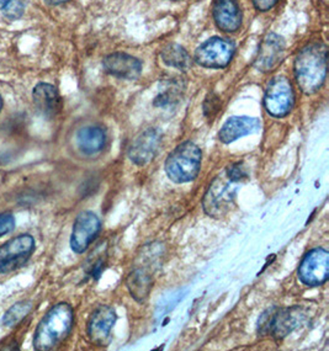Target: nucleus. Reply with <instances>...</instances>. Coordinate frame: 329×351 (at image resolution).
Listing matches in <instances>:
<instances>
[{"mask_svg": "<svg viewBox=\"0 0 329 351\" xmlns=\"http://www.w3.org/2000/svg\"><path fill=\"white\" fill-rule=\"evenodd\" d=\"M126 285L137 302H145L152 290V274L146 267H137L128 274Z\"/></svg>", "mask_w": 329, "mask_h": 351, "instance_id": "nucleus-19", "label": "nucleus"}, {"mask_svg": "<svg viewBox=\"0 0 329 351\" xmlns=\"http://www.w3.org/2000/svg\"><path fill=\"white\" fill-rule=\"evenodd\" d=\"M116 313L109 306H100L93 312L88 322V335L93 343L104 346L115 324Z\"/></svg>", "mask_w": 329, "mask_h": 351, "instance_id": "nucleus-13", "label": "nucleus"}, {"mask_svg": "<svg viewBox=\"0 0 329 351\" xmlns=\"http://www.w3.org/2000/svg\"><path fill=\"white\" fill-rule=\"evenodd\" d=\"M327 74V46L311 43L300 51L295 61V75L300 89L313 94L321 89Z\"/></svg>", "mask_w": 329, "mask_h": 351, "instance_id": "nucleus-2", "label": "nucleus"}, {"mask_svg": "<svg viewBox=\"0 0 329 351\" xmlns=\"http://www.w3.org/2000/svg\"><path fill=\"white\" fill-rule=\"evenodd\" d=\"M214 18L219 30L234 32L242 24L238 0H214Z\"/></svg>", "mask_w": 329, "mask_h": 351, "instance_id": "nucleus-16", "label": "nucleus"}, {"mask_svg": "<svg viewBox=\"0 0 329 351\" xmlns=\"http://www.w3.org/2000/svg\"><path fill=\"white\" fill-rule=\"evenodd\" d=\"M185 84L180 78H169L162 83L158 95L154 99V105L159 108L173 106L180 101L183 97Z\"/></svg>", "mask_w": 329, "mask_h": 351, "instance_id": "nucleus-20", "label": "nucleus"}, {"mask_svg": "<svg viewBox=\"0 0 329 351\" xmlns=\"http://www.w3.org/2000/svg\"><path fill=\"white\" fill-rule=\"evenodd\" d=\"M279 0H253L254 5L259 12H268L273 9Z\"/></svg>", "mask_w": 329, "mask_h": 351, "instance_id": "nucleus-27", "label": "nucleus"}, {"mask_svg": "<svg viewBox=\"0 0 329 351\" xmlns=\"http://www.w3.org/2000/svg\"><path fill=\"white\" fill-rule=\"evenodd\" d=\"M0 12L9 20H18L24 15L25 0H0Z\"/></svg>", "mask_w": 329, "mask_h": 351, "instance_id": "nucleus-23", "label": "nucleus"}, {"mask_svg": "<svg viewBox=\"0 0 329 351\" xmlns=\"http://www.w3.org/2000/svg\"><path fill=\"white\" fill-rule=\"evenodd\" d=\"M304 315L299 308H271L259 319V333L282 339L299 327Z\"/></svg>", "mask_w": 329, "mask_h": 351, "instance_id": "nucleus-4", "label": "nucleus"}, {"mask_svg": "<svg viewBox=\"0 0 329 351\" xmlns=\"http://www.w3.org/2000/svg\"><path fill=\"white\" fill-rule=\"evenodd\" d=\"M260 128V121L256 117L248 116H236L225 122L219 131V137L223 143H231L241 137L254 134Z\"/></svg>", "mask_w": 329, "mask_h": 351, "instance_id": "nucleus-17", "label": "nucleus"}, {"mask_svg": "<svg viewBox=\"0 0 329 351\" xmlns=\"http://www.w3.org/2000/svg\"><path fill=\"white\" fill-rule=\"evenodd\" d=\"M35 239L30 234H20L0 247V274H9L25 265L35 252Z\"/></svg>", "mask_w": 329, "mask_h": 351, "instance_id": "nucleus-5", "label": "nucleus"}, {"mask_svg": "<svg viewBox=\"0 0 329 351\" xmlns=\"http://www.w3.org/2000/svg\"><path fill=\"white\" fill-rule=\"evenodd\" d=\"M101 228L100 219L95 213L90 211L82 212L75 218L73 230L71 236V248L77 254L84 253Z\"/></svg>", "mask_w": 329, "mask_h": 351, "instance_id": "nucleus-10", "label": "nucleus"}, {"mask_svg": "<svg viewBox=\"0 0 329 351\" xmlns=\"http://www.w3.org/2000/svg\"><path fill=\"white\" fill-rule=\"evenodd\" d=\"M32 100L35 108L41 115L52 119L60 114L62 99L57 88L49 83H40L32 91Z\"/></svg>", "mask_w": 329, "mask_h": 351, "instance_id": "nucleus-15", "label": "nucleus"}, {"mask_svg": "<svg viewBox=\"0 0 329 351\" xmlns=\"http://www.w3.org/2000/svg\"><path fill=\"white\" fill-rule=\"evenodd\" d=\"M47 3L49 4H53V5H58V4H63V3H66L68 0H46Z\"/></svg>", "mask_w": 329, "mask_h": 351, "instance_id": "nucleus-28", "label": "nucleus"}, {"mask_svg": "<svg viewBox=\"0 0 329 351\" xmlns=\"http://www.w3.org/2000/svg\"><path fill=\"white\" fill-rule=\"evenodd\" d=\"M202 167V151L191 142L178 145L167 158L165 173L177 184L193 182Z\"/></svg>", "mask_w": 329, "mask_h": 351, "instance_id": "nucleus-3", "label": "nucleus"}, {"mask_svg": "<svg viewBox=\"0 0 329 351\" xmlns=\"http://www.w3.org/2000/svg\"><path fill=\"white\" fill-rule=\"evenodd\" d=\"M3 97L0 95V112H1V110H3Z\"/></svg>", "mask_w": 329, "mask_h": 351, "instance_id": "nucleus-29", "label": "nucleus"}, {"mask_svg": "<svg viewBox=\"0 0 329 351\" xmlns=\"http://www.w3.org/2000/svg\"><path fill=\"white\" fill-rule=\"evenodd\" d=\"M15 217L10 212L0 213V237L6 236L15 228Z\"/></svg>", "mask_w": 329, "mask_h": 351, "instance_id": "nucleus-25", "label": "nucleus"}, {"mask_svg": "<svg viewBox=\"0 0 329 351\" xmlns=\"http://www.w3.org/2000/svg\"><path fill=\"white\" fill-rule=\"evenodd\" d=\"M285 55V41L276 34H269L260 43L256 57V67L262 72H270L280 64Z\"/></svg>", "mask_w": 329, "mask_h": 351, "instance_id": "nucleus-12", "label": "nucleus"}, {"mask_svg": "<svg viewBox=\"0 0 329 351\" xmlns=\"http://www.w3.org/2000/svg\"><path fill=\"white\" fill-rule=\"evenodd\" d=\"M160 145V134L154 128H147L134 137L128 149V157L137 165L149 163Z\"/></svg>", "mask_w": 329, "mask_h": 351, "instance_id": "nucleus-11", "label": "nucleus"}, {"mask_svg": "<svg viewBox=\"0 0 329 351\" xmlns=\"http://www.w3.org/2000/svg\"><path fill=\"white\" fill-rule=\"evenodd\" d=\"M293 103V85L285 77H276L269 83L264 97V106L269 115L284 117L291 111Z\"/></svg>", "mask_w": 329, "mask_h": 351, "instance_id": "nucleus-7", "label": "nucleus"}, {"mask_svg": "<svg viewBox=\"0 0 329 351\" xmlns=\"http://www.w3.org/2000/svg\"><path fill=\"white\" fill-rule=\"evenodd\" d=\"M77 143L80 151L88 156L103 151L106 143V132L100 126H86L80 128L77 134Z\"/></svg>", "mask_w": 329, "mask_h": 351, "instance_id": "nucleus-18", "label": "nucleus"}, {"mask_svg": "<svg viewBox=\"0 0 329 351\" xmlns=\"http://www.w3.org/2000/svg\"><path fill=\"white\" fill-rule=\"evenodd\" d=\"M225 174L233 182H241L248 176V173L242 163L232 164L227 168Z\"/></svg>", "mask_w": 329, "mask_h": 351, "instance_id": "nucleus-24", "label": "nucleus"}, {"mask_svg": "<svg viewBox=\"0 0 329 351\" xmlns=\"http://www.w3.org/2000/svg\"><path fill=\"white\" fill-rule=\"evenodd\" d=\"M233 184L234 182H231L225 174L216 178L210 185L202 202L204 210L208 216L214 218L223 217L231 210L236 195V188Z\"/></svg>", "mask_w": 329, "mask_h": 351, "instance_id": "nucleus-6", "label": "nucleus"}, {"mask_svg": "<svg viewBox=\"0 0 329 351\" xmlns=\"http://www.w3.org/2000/svg\"><path fill=\"white\" fill-rule=\"evenodd\" d=\"M105 71L117 78L134 80L142 73V63L138 58L126 53H112L105 57Z\"/></svg>", "mask_w": 329, "mask_h": 351, "instance_id": "nucleus-14", "label": "nucleus"}, {"mask_svg": "<svg viewBox=\"0 0 329 351\" xmlns=\"http://www.w3.org/2000/svg\"><path fill=\"white\" fill-rule=\"evenodd\" d=\"M219 97H215V95H208L205 105H204V111H205V115L208 116V119H212L217 112H219Z\"/></svg>", "mask_w": 329, "mask_h": 351, "instance_id": "nucleus-26", "label": "nucleus"}, {"mask_svg": "<svg viewBox=\"0 0 329 351\" xmlns=\"http://www.w3.org/2000/svg\"><path fill=\"white\" fill-rule=\"evenodd\" d=\"M160 57L168 64L169 67L177 68L180 71H186L191 67V57L186 52V49H183L179 45H168L160 52Z\"/></svg>", "mask_w": 329, "mask_h": 351, "instance_id": "nucleus-21", "label": "nucleus"}, {"mask_svg": "<svg viewBox=\"0 0 329 351\" xmlns=\"http://www.w3.org/2000/svg\"><path fill=\"white\" fill-rule=\"evenodd\" d=\"M73 319V309L68 303L53 306L37 326L34 334V348L40 351L55 349L71 333Z\"/></svg>", "mask_w": 329, "mask_h": 351, "instance_id": "nucleus-1", "label": "nucleus"}, {"mask_svg": "<svg viewBox=\"0 0 329 351\" xmlns=\"http://www.w3.org/2000/svg\"><path fill=\"white\" fill-rule=\"evenodd\" d=\"M329 276V254L324 248L312 249L299 267V279L310 287L324 285Z\"/></svg>", "mask_w": 329, "mask_h": 351, "instance_id": "nucleus-8", "label": "nucleus"}, {"mask_svg": "<svg viewBox=\"0 0 329 351\" xmlns=\"http://www.w3.org/2000/svg\"><path fill=\"white\" fill-rule=\"evenodd\" d=\"M32 309V303L30 301H20L12 304L10 308L8 309L5 315H3V324L5 327H15L19 323L24 321L29 315Z\"/></svg>", "mask_w": 329, "mask_h": 351, "instance_id": "nucleus-22", "label": "nucleus"}, {"mask_svg": "<svg viewBox=\"0 0 329 351\" xmlns=\"http://www.w3.org/2000/svg\"><path fill=\"white\" fill-rule=\"evenodd\" d=\"M236 47L234 45L221 37L210 38L196 49L195 61L206 68H223L230 64Z\"/></svg>", "mask_w": 329, "mask_h": 351, "instance_id": "nucleus-9", "label": "nucleus"}]
</instances>
